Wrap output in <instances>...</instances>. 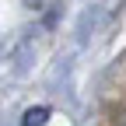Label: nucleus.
<instances>
[{
    "label": "nucleus",
    "instance_id": "f257e3e1",
    "mask_svg": "<svg viewBox=\"0 0 126 126\" xmlns=\"http://www.w3.org/2000/svg\"><path fill=\"white\" fill-rule=\"evenodd\" d=\"M46 123H49V109H46V105L28 109V112H25V119H21V126H46Z\"/></svg>",
    "mask_w": 126,
    "mask_h": 126
}]
</instances>
